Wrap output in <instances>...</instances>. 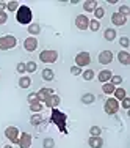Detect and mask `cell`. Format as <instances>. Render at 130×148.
<instances>
[{
    "instance_id": "obj_1",
    "label": "cell",
    "mask_w": 130,
    "mask_h": 148,
    "mask_svg": "<svg viewBox=\"0 0 130 148\" xmlns=\"http://www.w3.org/2000/svg\"><path fill=\"white\" fill-rule=\"evenodd\" d=\"M50 121L55 123L58 126L60 132L63 134H68V128H66V121H68V115L64 112L58 110V109H52V117H50Z\"/></svg>"
},
{
    "instance_id": "obj_2",
    "label": "cell",
    "mask_w": 130,
    "mask_h": 148,
    "mask_svg": "<svg viewBox=\"0 0 130 148\" xmlns=\"http://www.w3.org/2000/svg\"><path fill=\"white\" fill-rule=\"evenodd\" d=\"M31 19H33V13H31V8L27 5H20L16 11V21L22 25H30Z\"/></svg>"
},
{
    "instance_id": "obj_3",
    "label": "cell",
    "mask_w": 130,
    "mask_h": 148,
    "mask_svg": "<svg viewBox=\"0 0 130 148\" xmlns=\"http://www.w3.org/2000/svg\"><path fill=\"white\" fill-rule=\"evenodd\" d=\"M17 46V38L14 35H3L0 36V51H9Z\"/></svg>"
},
{
    "instance_id": "obj_4",
    "label": "cell",
    "mask_w": 130,
    "mask_h": 148,
    "mask_svg": "<svg viewBox=\"0 0 130 148\" xmlns=\"http://www.w3.org/2000/svg\"><path fill=\"white\" fill-rule=\"evenodd\" d=\"M39 60L43 63H55L58 60V52L53 49H45L39 54Z\"/></svg>"
},
{
    "instance_id": "obj_5",
    "label": "cell",
    "mask_w": 130,
    "mask_h": 148,
    "mask_svg": "<svg viewBox=\"0 0 130 148\" xmlns=\"http://www.w3.org/2000/svg\"><path fill=\"white\" fill-rule=\"evenodd\" d=\"M104 110L107 115H116L119 110V101H116L114 98H108L104 104Z\"/></svg>"
},
{
    "instance_id": "obj_6",
    "label": "cell",
    "mask_w": 130,
    "mask_h": 148,
    "mask_svg": "<svg viewBox=\"0 0 130 148\" xmlns=\"http://www.w3.org/2000/svg\"><path fill=\"white\" fill-rule=\"evenodd\" d=\"M19 136H20V131L16 128V126H8V128L5 129V137L11 143H17V142H19Z\"/></svg>"
},
{
    "instance_id": "obj_7",
    "label": "cell",
    "mask_w": 130,
    "mask_h": 148,
    "mask_svg": "<svg viewBox=\"0 0 130 148\" xmlns=\"http://www.w3.org/2000/svg\"><path fill=\"white\" fill-rule=\"evenodd\" d=\"M89 63H91L89 52H79V54L75 55V66L83 68V66H88Z\"/></svg>"
},
{
    "instance_id": "obj_8",
    "label": "cell",
    "mask_w": 130,
    "mask_h": 148,
    "mask_svg": "<svg viewBox=\"0 0 130 148\" xmlns=\"http://www.w3.org/2000/svg\"><path fill=\"white\" fill-rule=\"evenodd\" d=\"M31 142H33V137H31V134H28V132H20L19 142H17L19 148H30V147H31Z\"/></svg>"
},
{
    "instance_id": "obj_9",
    "label": "cell",
    "mask_w": 130,
    "mask_h": 148,
    "mask_svg": "<svg viewBox=\"0 0 130 148\" xmlns=\"http://www.w3.org/2000/svg\"><path fill=\"white\" fill-rule=\"evenodd\" d=\"M60 103H61V98H60L57 93H53V95H50L43 104L45 106V107H49V109H57L60 106Z\"/></svg>"
},
{
    "instance_id": "obj_10",
    "label": "cell",
    "mask_w": 130,
    "mask_h": 148,
    "mask_svg": "<svg viewBox=\"0 0 130 148\" xmlns=\"http://www.w3.org/2000/svg\"><path fill=\"white\" fill-rule=\"evenodd\" d=\"M88 25H89V17L86 14H79L75 17V27L79 30H88Z\"/></svg>"
},
{
    "instance_id": "obj_11",
    "label": "cell",
    "mask_w": 130,
    "mask_h": 148,
    "mask_svg": "<svg viewBox=\"0 0 130 148\" xmlns=\"http://www.w3.org/2000/svg\"><path fill=\"white\" fill-rule=\"evenodd\" d=\"M38 47V40L36 36H28L25 38V41H24V49H25L27 52H35Z\"/></svg>"
},
{
    "instance_id": "obj_12",
    "label": "cell",
    "mask_w": 130,
    "mask_h": 148,
    "mask_svg": "<svg viewBox=\"0 0 130 148\" xmlns=\"http://www.w3.org/2000/svg\"><path fill=\"white\" fill-rule=\"evenodd\" d=\"M97 60H99L100 65H110V63L113 62V52L111 51H102Z\"/></svg>"
},
{
    "instance_id": "obj_13",
    "label": "cell",
    "mask_w": 130,
    "mask_h": 148,
    "mask_svg": "<svg viewBox=\"0 0 130 148\" xmlns=\"http://www.w3.org/2000/svg\"><path fill=\"white\" fill-rule=\"evenodd\" d=\"M125 22H127V17L125 16L119 14V13H113V14H111V24H113V25L122 27V25H125Z\"/></svg>"
},
{
    "instance_id": "obj_14",
    "label": "cell",
    "mask_w": 130,
    "mask_h": 148,
    "mask_svg": "<svg viewBox=\"0 0 130 148\" xmlns=\"http://www.w3.org/2000/svg\"><path fill=\"white\" fill-rule=\"evenodd\" d=\"M55 91L52 90V88H47V87H44V88H41L39 91H36V96H38V101L39 103H44L45 99H47L50 95H53Z\"/></svg>"
},
{
    "instance_id": "obj_15",
    "label": "cell",
    "mask_w": 130,
    "mask_h": 148,
    "mask_svg": "<svg viewBox=\"0 0 130 148\" xmlns=\"http://www.w3.org/2000/svg\"><path fill=\"white\" fill-rule=\"evenodd\" d=\"M111 76H113V73H111L110 69H102V71L97 74V79H99L100 84H107V82H110Z\"/></svg>"
},
{
    "instance_id": "obj_16",
    "label": "cell",
    "mask_w": 130,
    "mask_h": 148,
    "mask_svg": "<svg viewBox=\"0 0 130 148\" xmlns=\"http://www.w3.org/2000/svg\"><path fill=\"white\" fill-rule=\"evenodd\" d=\"M118 62L121 63V65H124V66L130 65V52H127V51H119L118 52Z\"/></svg>"
},
{
    "instance_id": "obj_17",
    "label": "cell",
    "mask_w": 130,
    "mask_h": 148,
    "mask_svg": "<svg viewBox=\"0 0 130 148\" xmlns=\"http://www.w3.org/2000/svg\"><path fill=\"white\" fill-rule=\"evenodd\" d=\"M88 145L89 148H102L104 147V139L99 136V137H93L91 136L89 139H88Z\"/></svg>"
},
{
    "instance_id": "obj_18",
    "label": "cell",
    "mask_w": 130,
    "mask_h": 148,
    "mask_svg": "<svg viewBox=\"0 0 130 148\" xmlns=\"http://www.w3.org/2000/svg\"><path fill=\"white\" fill-rule=\"evenodd\" d=\"M96 8H97L96 0H86V2H83V10H85L86 13H94Z\"/></svg>"
},
{
    "instance_id": "obj_19",
    "label": "cell",
    "mask_w": 130,
    "mask_h": 148,
    "mask_svg": "<svg viewBox=\"0 0 130 148\" xmlns=\"http://www.w3.org/2000/svg\"><path fill=\"white\" fill-rule=\"evenodd\" d=\"M113 95H114V99L121 103V101L124 99L125 96H127V91H125L124 88H122V87H116V90L113 91Z\"/></svg>"
},
{
    "instance_id": "obj_20",
    "label": "cell",
    "mask_w": 130,
    "mask_h": 148,
    "mask_svg": "<svg viewBox=\"0 0 130 148\" xmlns=\"http://www.w3.org/2000/svg\"><path fill=\"white\" fill-rule=\"evenodd\" d=\"M43 79L47 80V82H52V80L55 79V73L52 71L50 68H44L43 69Z\"/></svg>"
},
{
    "instance_id": "obj_21",
    "label": "cell",
    "mask_w": 130,
    "mask_h": 148,
    "mask_svg": "<svg viewBox=\"0 0 130 148\" xmlns=\"http://www.w3.org/2000/svg\"><path fill=\"white\" fill-rule=\"evenodd\" d=\"M116 30L114 29H105V32H104V38L107 41H114L116 40Z\"/></svg>"
},
{
    "instance_id": "obj_22",
    "label": "cell",
    "mask_w": 130,
    "mask_h": 148,
    "mask_svg": "<svg viewBox=\"0 0 130 148\" xmlns=\"http://www.w3.org/2000/svg\"><path fill=\"white\" fill-rule=\"evenodd\" d=\"M28 33L33 35V36H35V35H39L41 33V25L38 22H31L28 25Z\"/></svg>"
},
{
    "instance_id": "obj_23",
    "label": "cell",
    "mask_w": 130,
    "mask_h": 148,
    "mask_svg": "<svg viewBox=\"0 0 130 148\" xmlns=\"http://www.w3.org/2000/svg\"><path fill=\"white\" fill-rule=\"evenodd\" d=\"M80 99H82L83 104H93L94 101H96V95H93V93H85L82 98H80Z\"/></svg>"
},
{
    "instance_id": "obj_24",
    "label": "cell",
    "mask_w": 130,
    "mask_h": 148,
    "mask_svg": "<svg viewBox=\"0 0 130 148\" xmlns=\"http://www.w3.org/2000/svg\"><path fill=\"white\" fill-rule=\"evenodd\" d=\"M30 85H31L30 76H22V77L19 79V87H20V88H28Z\"/></svg>"
},
{
    "instance_id": "obj_25",
    "label": "cell",
    "mask_w": 130,
    "mask_h": 148,
    "mask_svg": "<svg viewBox=\"0 0 130 148\" xmlns=\"http://www.w3.org/2000/svg\"><path fill=\"white\" fill-rule=\"evenodd\" d=\"M114 90H116V87L113 85V84H110V82H107V84L102 85V91H104L105 95H113Z\"/></svg>"
},
{
    "instance_id": "obj_26",
    "label": "cell",
    "mask_w": 130,
    "mask_h": 148,
    "mask_svg": "<svg viewBox=\"0 0 130 148\" xmlns=\"http://www.w3.org/2000/svg\"><path fill=\"white\" fill-rule=\"evenodd\" d=\"M43 121H44V118H43V115H41V114H35L33 117L30 118V125H33V126L41 125Z\"/></svg>"
},
{
    "instance_id": "obj_27",
    "label": "cell",
    "mask_w": 130,
    "mask_h": 148,
    "mask_svg": "<svg viewBox=\"0 0 130 148\" xmlns=\"http://www.w3.org/2000/svg\"><path fill=\"white\" fill-rule=\"evenodd\" d=\"M43 109H44V104H43V103H39V101H38V103L30 104V110H31V112H35V114H39V112L43 110Z\"/></svg>"
},
{
    "instance_id": "obj_28",
    "label": "cell",
    "mask_w": 130,
    "mask_h": 148,
    "mask_svg": "<svg viewBox=\"0 0 130 148\" xmlns=\"http://www.w3.org/2000/svg\"><path fill=\"white\" fill-rule=\"evenodd\" d=\"M88 29L93 30V32H97L100 29V22L97 19H89V25H88Z\"/></svg>"
},
{
    "instance_id": "obj_29",
    "label": "cell",
    "mask_w": 130,
    "mask_h": 148,
    "mask_svg": "<svg viewBox=\"0 0 130 148\" xmlns=\"http://www.w3.org/2000/svg\"><path fill=\"white\" fill-rule=\"evenodd\" d=\"M19 2H16V0H13V2H6V10H8V11H17V8H19Z\"/></svg>"
},
{
    "instance_id": "obj_30",
    "label": "cell",
    "mask_w": 130,
    "mask_h": 148,
    "mask_svg": "<svg viewBox=\"0 0 130 148\" xmlns=\"http://www.w3.org/2000/svg\"><path fill=\"white\" fill-rule=\"evenodd\" d=\"M36 69H38V65L35 62H31V60H30V62L25 63V73H35Z\"/></svg>"
},
{
    "instance_id": "obj_31",
    "label": "cell",
    "mask_w": 130,
    "mask_h": 148,
    "mask_svg": "<svg viewBox=\"0 0 130 148\" xmlns=\"http://www.w3.org/2000/svg\"><path fill=\"white\" fill-rule=\"evenodd\" d=\"M43 148H55V140L52 137H45L43 142Z\"/></svg>"
},
{
    "instance_id": "obj_32",
    "label": "cell",
    "mask_w": 130,
    "mask_h": 148,
    "mask_svg": "<svg viewBox=\"0 0 130 148\" xmlns=\"http://www.w3.org/2000/svg\"><path fill=\"white\" fill-rule=\"evenodd\" d=\"M82 77L85 80H93L94 79V71L93 69H85V71L82 73Z\"/></svg>"
},
{
    "instance_id": "obj_33",
    "label": "cell",
    "mask_w": 130,
    "mask_h": 148,
    "mask_svg": "<svg viewBox=\"0 0 130 148\" xmlns=\"http://www.w3.org/2000/svg\"><path fill=\"white\" fill-rule=\"evenodd\" d=\"M94 16H96L94 19H97V21H99V19H102V17L105 16V10L102 8V6H97V8L94 10Z\"/></svg>"
},
{
    "instance_id": "obj_34",
    "label": "cell",
    "mask_w": 130,
    "mask_h": 148,
    "mask_svg": "<svg viewBox=\"0 0 130 148\" xmlns=\"http://www.w3.org/2000/svg\"><path fill=\"white\" fill-rule=\"evenodd\" d=\"M110 84H113L114 87L121 85V84H122V77L118 76V74H113V76H111V79H110Z\"/></svg>"
},
{
    "instance_id": "obj_35",
    "label": "cell",
    "mask_w": 130,
    "mask_h": 148,
    "mask_svg": "<svg viewBox=\"0 0 130 148\" xmlns=\"http://www.w3.org/2000/svg\"><path fill=\"white\" fill-rule=\"evenodd\" d=\"M89 134H91L93 137H99V136H102V129L99 128V126H91Z\"/></svg>"
},
{
    "instance_id": "obj_36",
    "label": "cell",
    "mask_w": 130,
    "mask_h": 148,
    "mask_svg": "<svg viewBox=\"0 0 130 148\" xmlns=\"http://www.w3.org/2000/svg\"><path fill=\"white\" fill-rule=\"evenodd\" d=\"M119 44H121V47H130V40H129V36H121L119 38ZM124 49V51H125Z\"/></svg>"
},
{
    "instance_id": "obj_37",
    "label": "cell",
    "mask_w": 130,
    "mask_h": 148,
    "mask_svg": "<svg viewBox=\"0 0 130 148\" xmlns=\"http://www.w3.org/2000/svg\"><path fill=\"white\" fill-rule=\"evenodd\" d=\"M118 13H119V14H122V16H125V17H129V14H130V6L122 5L121 8L118 10Z\"/></svg>"
},
{
    "instance_id": "obj_38",
    "label": "cell",
    "mask_w": 130,
    "mask_h": 148,
    "mask_svg": "<svg viewBox=\"0 0 130 148\" xmlns=\"http://www.w3.org/2000/svg\"><path fill=\"white\" fill-rule=\"evenodd\" d=\"M119 107H122V109H125V110H129V109H130V98H129V96H125L124 99L121 101Z\"/></svg>"
},
{
    "instance_id": "obj_39",
    "label": "cell",
    "mask_w": 130,
    "mask_h": 148,
    "mask_svg": "<svg viewBox=\"0 0 130 148\" xmlns=\"http://www.w3.org/2000/svg\"><path fill=\"white\" fill-rule=\"evenodd\" d=\"M69 71H71L72 76H80V74L83 73V69L80 68V66H75V65H74V66H71V69H69Z\"/></svg>"
},
{
    "instance_id": "obj_40",
    "label": "cell",
    "mask_w": 130,
    "mask_h": 148,
    "mask_svg": "<svg viewBox=\"0 0 130 148\" xmlns=\"http://www.w3.org/2000/svg\"><path fill=\"white\" fill-rule=\"evenodd\" d=\"M8 22V13L6 11H0V25Z\"/></svg>"
},
{
    "instance_id": "obj_41",
    "label": "cell",
    "mask_w": 130,
    "mask_h": 148,
    "mask_svg": "<svg viewBox=\"0 0 130 148\" xmlns=\"http://www.w3.org/2000/svg\"><path fill=\"white\" fill-rule=\"evenodd\" d=\"M16 71H17V73H20V74H24V73H25V63H24V62L17 63V66H16Z\"/></svg>"
},
{
    "instance_id": "obj_42",
    "label": "cell",
    "mask_w": 130,
    "mask_h": 148,
    "mask_svg": "<svg viewBox=\"0 0 130 148\" xmlns=\"http://www.w3.org/2000/svg\"><path fill=\"white\" fill-rule=\"evenodd\" d=\"M27 99H28V103H30V104L38 103V96H36V93H30L28 96H27Z\"/></svg>"
},
{
    "instance_id": "obj_43",
    "label": "cell",
    "mask_w": 130,
    "mask_h": 148,
    "mask_svg": "<svg viewBox=\"0 0 130 148\" xmlns=\"http://www.w3.org/2000/svg\"><path fill=\"white\" fill-rule=\"evenodd\" d=\"M5 8H6V3L5 2H0V11H5Z\"/></svg>"
},
{
    "instance_id": "obj_44",
    "label": "cell",
    "mask_w": 130,
    "mask_h": 148,
    "mask_svg": "<svg viewBox=\"0 0 130 148\" xmlns=\"http://www.w3.org/2000/svg\"><path fill=\"white\" fill-rule=\"evenodd\" d=\"M3 148H13L11 145H5V147H3Z\"/></svg>"
}]
</instances>
